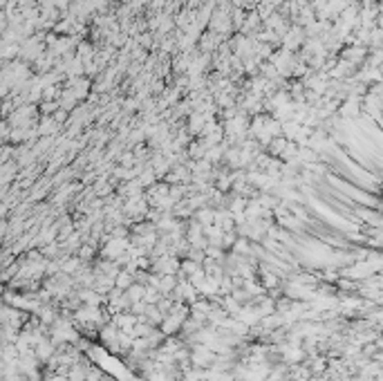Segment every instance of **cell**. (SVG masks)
<instances>
[{"label":"cell","mask_w":383,"mask_h":381,"mask_svg":"<svg viewBox=\"0 0 383 381\" xmlns=\"http://www.w3.org/2000/svg\"><path fill=\"white\" fill-rule=\"evenodd\" d=\"M181 318L179 316H175V314H166L164 316V321L159 323V330L164 332L166 336H173V334H177V332H179V327H181Z\"/></svg>","instance_id":"obj_8"},{"label":"cell","mask_w":383,"mask_h":381,"mask_svg":"<svg viewBox=\"0 0 383 381\" xmlns=\"http://www.w3.org/2000/svg\"><path fill=\"white\" fill-rule=\"evenodd\" d=\"M103 377V370L99 368V365H88V370H85V381H101Z\"/></svg>","instance_id":"obj_22"},{"label":"cell","mask_w":383,"mask_h":381,"mask_svg":"<svg viewBox=\"0 0 383 381\" xmlns=\"http://www.w3.org/2000/svg\"><path fill=\"white\" fill-rule=\"evenodd\" d=\"M159 298H161V294H159V289H157V287H150V285L143 287V303H148V305H155Z\"/></svg>","instance_id":"obj_19"},{"label":"cell","mask_w":383,"mask_h":381,"mask_svg":"<svg viewBox=\"0 0 383 381\" xmlns=\"http://www.w3.org/2000/svg\"><path fill=\"white\" fill-rule=\"evenodd\" d=\"M218 354L209 348V345H190V365L198 370H209L215 365Z\"/></svg>","instance_id":"obj_1"},{"label":"cell","mask_w":383,"mask_h":381,"mask_svg":"<svg viewBox=\"0 0 383 381\" xmlns=\"http://www.w3.org/2000/svg\"><path fill=\"white\" fill-rule=\"evenodd\" d=\"M244 16H247V9H242V7H233V9H231V23H233V30L240 32V27H242V23H244Z\"/></svg>","instance_id":"obj_18"},{"label":"cell","mask_w":383,"mask_h":381,"mask_svg":"<svg viewBox=\"0 0 383 381\" xmlns=\"http://www.w3.org/2000/svg\"><path fill=\"white\" fill-rule=\"evenodd\" d=\"M175 285H177V278L175 276H170V274H161L159 283H157V289H159L161 296H168V294L175 289Z\"/></svg>","instance_id":"obj_11"},{"label":"cell","mask_w":383,"mask_h":381,"mask_svg":"<svg viewBox=\"0 0 383 381\" xmlns=\"http://www.w3.org/2000/svg\"><path fill=\"white\" fill-rule=\"evenodd\" d=\"M117 164L119 166H123V168H132L137 164V159H135V155H132V151H123L121 155L117 157Z\"/></svg>","instance_id":"obj_21"},{"label":"cell","mask_w":383,"mask_h":381,"mask_svg":"<svg viewBox=\"0 0 383 381\" xmlns=\"http://www.w3.org/2000/svg\"><path fill=\"white\" fill-rule=\"evenodd\" d=\"M34 3H36V0H18L21 9H30V7H34Z\"/></svg>","instance_id":"obj_24"},{"label":"cell","mask_w":383,"mask_h":381,"mask_svg":"<svg viewBox=\"0 0 383 381\" xmlns=\"http://www.w3.org/2000/svg\"><path fill=\"white\" fill-rule=\"evenodd\" d=\"M193 220H198L202 226H209V224H213V209L211 206H204V209H198L193 213Z\"/></svg>","instance_id":"obj_15"},{"label":"cell","mask_w":383,"mask_h":381,"mask_svg":"<svg viewBox=\"0 0 383 381\" xmlns=\"http://www.w3.org/2000/svg\"><path fill=\"white\" fill-rule=\"evenodd\" d=\"M137 321H139V318L132 314V312H119V314L110 316V323H112L119 332H126V334H130V330L135 327Z\"/></svg>","instance_id":"obj_7"},{"label":"cell","mask_w":383,"mask_h":381,"mask_svg":"<svg viewBox=\"0 0 383 381\" xmlns=\"http://www.w3.org/2000/svg\"><path fill=\"white\" fill-rule=\"evenodd\" d=\"M224 256H227V251H222L220 247H211V244H209V247L204 249V258L213 260V263H222Z\"/></svg>","instance_id":"obj_20"},{"label":"cell","mask_w":383,"mask_h":381,"mask_svg":"<svg viewBox=\"0 0 383 381\" xmlns=\"http://www.w3.org/2000/svg\"><path fill=\"white\" fill-rule=\"evenodd\" d=\"M251 244L253 242H249L247 238H240V235H238V240H236V244H233L231 251L238 253V256H242V258H253V256H251Z\"/></svg>","instance_id":"obj_12"},{"label":"cell","mask_w":383,"mask_h":381,"mask_svg":"<svg viewBox=\"0 0 383 381\" xmlns=\"http://www.w3.org/2000/svg\"><path fill=\"white\" fill-rule=\"evenodd\" d=\"M177 269H179V258L173 253H166V256H159V258L150 260V272L152 274H170V276H175Z\"/></svg>","instance_id":"obj_3"},{"label":"cell","mask_w":383,"mask_h":381,"mask_svg":"<svg viewBox=\"0 0 383 381\" xmlns=\"http://www.w3.org/2000/svg\"><path fill=\"white\" fill-rule=\"evenodd\" d=\"M186 258L193 260V263H200V265H202V263H204V249H195V247H190V249H188V253H186Z\"/></svg>","instance_id":"obj_23"},{"label":"cell","mask_w":383,"mask_h":381,"mask_svg":"<svg viewBox=\"0 0 383 381\" xmlns=\"http://www.w3.org/2000/svg\"><path fill=\"white\" fill-rule=\"evenodd\" d=\"M5 27H7V16L0 14V30H5Z\"/></svg>","instance_id":"obj_26"},{"label":"cell","mask_w":383,"mask_h":381,"mask_svg":"<svg viewBox=\"0 0 383 381\" xmlns=\"http://www.w3.org/2000/svg\"><path fill=\"white\" fill-rule=\"evenodd\" d=\"M224 43V38L220 36V34H213V32H202L198 38V50L200 54H215L218 52V47Z\"/></svg>","instance_id":"obj_5"},{"label":"cell","mask_w":383,"mask_h":381,"mask_svg":"<svg viewBox=\"0 0 383 381\" xmlns=\"http://www.w3.org/2000/svg\"><path fill=\"white\" fill-rule=\"evenodd\" d=\"M287 142H289V139H285L282 135H278V137H274V139H271V142L265 146V153H267V155H271V157H280V153L285 151Z\"/></svg>","instance_id":"obj_10"},{"label":"cell","mask_w":383,"mask_h":381,"mask_svg":"<svg viewBox=\"0 0 383 381\" xmlns=\"http://www.w3.org/2000/svg\"><path fill=\"white\" fill-rule=\"evenodd\" d=\"M137 318H139V321L150 323L152 327H159V323L164 321V316H161V312L157 310V305H148V303H146V310H143V314L137 316Z\"/></svg>","instance_id":"obj_9"},{"label":"cell","mask_w":383,"mask_h":381,"mask_svg":"<svg viewBox=\"0 0 383 381\" xmlns=\"http://www.w3.org/2000/svg\"><path fill=\"white\" fill-rule=\"evenodd\" d=\"M307 381H329V377H327V374H312V377H309Z\"/></svg>","instance_id":"obj_25"},{"label":"cell","mask_w":383,"mask_h":381,"mask_svg":"<svg viewBox=\"0 0 383 381\" xmlns=\"http://www.w3.org/2000/svg\"><path fill=\"white\" fill-rule=\"evenodd\" d=\"M126 298L130 303H139V301H143V285H139V283H132L130 287L126 289Z\"/></svg>","instance_id":"obj_16"},{"label":"cell","mask_w":383,"mask_h":381,"mask_svg":"<svg viewBox=\"0 0 383 381\" xmlns=\"http://www.w3.org/2000/svg\"><path fill=\"white\" fill-rule=\"evenodd\" d=\"M101 381H117V379H114L112 374H105V372H103V377H101Z\"/></svg>","instance_id":"obj_27"},{"label":"cell","mask_w":383,"mask_h":381,"mask_svg":"<svg viewBox=\"0 0 383 381\" xmlns=\"http://www.w3.org/2000/svg\"><path fill=\"white\" fill-rule=\"evenodd\" d=\"M303 43H305V32H303V27H298V25H289L287 27V32L280 36L282 50L294 52V54L303 47Z\"/></svg>","instance_id":"obj_2"},{"label":"cell","mask_w":383,"mask_h":381,"mask_svg":"<svg viewBox=\"0 0 383 381\" xmlns=\"http://www.w3.org/2000/svg\"><path fill=\"white\" fill-rule=\"evenodd\" d=\"M59 130V123L54 121V117H43L41 126H38V133L45 135V137H52V133H56Z\"/></svg>","instance_id":"obj_17"},{"label":"cell","mask_w":383,"mask_h":381,"mask_svg":"<svg viewBox=\"0 0 383 381\" xmlns=\"http://www.w3.org/2000/svg\"><path fill=\"white\" fill-rule=\"evenodd\" d=\"M280 381H291V379H287V377H285V379H280Z\"/></svg>","instance_id":"obj_28"},{"label":"cell","mask_w":383,"mask_h":381,"mask_svg":"<svg viewBox=\"0 0 383 381\" xmlns=\"http://www.w3.org/2000/svg\"><path fill=\"white\" fill-rule=\"evenodd\" d=\"M336 112L343 121H347V119H358L361 117V96H352V94L345 96V101H341Z\"/></svg>","instance_id":"obj_4"},{"label":"cell","mask_w":383,"mask_h":381,"mask_svg":"<svg viewBox=\"0 0 383 381\" xmlns=\"http://www.w3.org/2000/svg\"><path fill=\"white\" fill-rule=\"evenodd\" d=\"M135 283V278H132V274L130 272H126V269H121V272L114 276V287L117 289H121V292H126L128 287Z\"/></svg>","instance_id":"obj_13"},{"label":"cell","mask_w":383,"mask_h":381,"mask_svg":"<svg viewBox=\"0 0 383 381\" xmlns=\"http://www.w3.org/2000/svg\"><path fill=\"white\" fill-rule=\"evenodd\" d=\"M152 330H155V327H152L150 323H146V321H137V323H135V327L130 330V336H132V339H143V336H148Z\"/></svg>","instance_id":"obj_14"},{"label":"cell","mask_w":383,"mask_h":381,"mask_svg":"<svg viewBox=\"0 0 383 381\" xmlns=\"http://www.w3.org/2000/svg\"><path fill=\"white\" fill-rule=\"evenodd\" d=\"M190 180H193V177H190L186 164H175V166L168 168V173L161 177V182H166L168 186H173V184H190Z\"/></svg>","instance_id":"obj_6"}]
</instances>
